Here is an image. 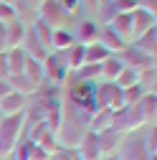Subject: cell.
I'll list each match as a JSON object with an SVG mask.
<instances>
[{"mask_svg": "<svg viewBox=\"0 0 157 160\" xmlns=\"http://www.w3.org/2000/svg\"><path fill=\"white\" fill-rule=\"evenodd\" d=\"M117 13H132L137 8V0H112Z\"/></svg>", "mask_w": 157, "mask_h": 160, "instance_id": "33", "label": "cell"}, {"mask_svg": "<svg viewBox=\"0 0 157 160\" xmlns=\"http://www.w3.org/2000/svg\"><path fill=\"white\" fill-rule=\"evenodd\" d=\"M96 104H99V109L119 112L124 107V94L114 82H104V84L96 87Z\"/></svg>", "mask_w": 157, "mask_h": 160, "instance_id": "3", "label": "cell"}, {"mask_svg": "<svg viewBox=\"0 0 157 160\" xmlns=\"http://www.w3.org/2000/svg\"><path fill=\"white\" fill-rule=\"evenodd\" d=\"M114 84H117V87H119V89L124 92V89H129V87H134V84H140V74L124 66V69H122L119 74H117V79H114Z\"/></svg>", "mask_w": 157, "mask_h": 160, "instance_id": "27", "label": "cell"}, {"mask_svg": "<svg viewBox=\"0 0 157 160\" xmlns=\"http://www.w3.org/2000/svg\"><path fill=\"white\" fill-rule=\"evenodd\" d=\"M132 48H137V51H142L145 56H150V58H155V51H157V28H152V31H147V33H142L137 41H132L129 43Z\"/></svg>", "mask_w": 157, "mask_h": 160, "instance_id": "19", "label": "cell"}, {"mask_svg": "<svg viewBox=\"0 0 157 160\" xmlns=\"http://www.w3.org/2000/svg\"><path fill=\"white\" fill-rule=\"evenodd\" d=\"M71 102L76 109H81L91 117L99 109V104H96V84L94 82H76L71 87Z\"/></svg>", "mask_w": 157, "mask_h": 160, "instance_id": "2", "label": "cell"}, {"mask_svg": "<svg viewBox=\"0 0 157 160\" xmlns=\"http://www.w3.org/2000/svg\"><path fill=\"white\" fill-rule=\"evenodd\" d=\"M150 160H157V158H150Z\"/></svg>", "mask_w": 157, "mask_h": 160, "instance_id": "42", "label": "cell"}, {"mask_svg": "<svg viewBox=\"0 0 157 160\" xmlns=\"http://www.w3.org/2000/svg\"><path fill=\"white\" fill-rule=\"evenodd\" d=\"M117 36H119L122 38V41L129 46L132 43V23H129V13H117L114 18H112V21L107 23Z\"/></svg>", "mask_w": 157, "mask_h": 160, "instance_id": "14", "label": "cell"}, {"mask_svg": "<svg viewBox=\"0 0 157 160\" xmlns=\"http://www.w3.org/2000/svg\"><path fill=\"white\" fill-rule=\"evenodd\" d=\"M51 160H76V155H71L69 150H58V152L51 155Z\"/></svg>", "mask_w": 157, "mask_h": 160, "instance_id": "36", "label": "cell"}, {"mask_svg": "<svg viewBox=\"0 0 157 160\" xmlns=\"http://www.w3.org/2000/svg\"><path fill=\"white\" fill-rule=\"evenodd\" d=\"M99 43H102L112 56H114V53H122V51L127 48V43H124L109 26H99Z\"/></svg>", "mask_w": 157, "mask_h": 160, "instance_id": "13", "label": "cell"}, {"mask_svg": "<svg viewBox=\"0 0 157 160\" xmlns=\"http://www.w3.org/2000/svg\"><path fill=\"white\" fill-rule=\"evenodd\" d=\"M99 69H102V79H107V82H114L117 74L124 69V64L119 61V56H109V58H104V61L99 64Z\"/></svg>", "mask_w": 157, "mask_h": 160, "instance_id": "25", "label": "cell"}, {"mask_svg": "<svg viewBox=\"0 0 157 160\" xmlns=\"http://www.w3.org/2000/svg\"><path fill=\"white\" fill-rule=\"evenodd\" d=\"M38 21L56 31V28H66L69 15L58 5V0H41V5H38Z\"/></svg>", "mask_w": 157, "mask_h": 160, "instance_id": "5", "label": "cell"}, {"mask_svg": "<svg viewBox=\"0 0 157 160\" xmlns=\"http://www.w3.org/2000/svg\"><path fill=\"white\" fill-rule=\"evenodd\" d=\"M119 160H150L145 145H142V137L137 140H127V142L122 145V155H117Z\"/></svg>", "mask_w": 157, "mask_h": 160, "instance_id": "15", "label": "cell"}, {"mask_svg": "<svg viewBox=\"0 0 157 160\" xmlns=\"http://www.w3.org/2000/svg\"><path fill=\"white\" fill-rule=\"evenodd\" d=\"M0 3H8V5H15L18 8V0H0Z\"/></svg>", "mask_w": 157, "mask_h": 160, "instance_id": "41", "label": "cell"}, {"mask_svg": "<svg viewBox=\"0 0 157 160\" xmlns=\"http://www.w3.org/2000/svg\"><path fill=\"white\" fill-rule=\"evenodd\" d=\"M5 64H8V79L10 76H21L23 74V64H26L23 48H5Z\"/></svg>", "mask_w": 157, "mask_h": 160, "instance_id": "20", "label": "cell"}, {"mask_svg": "<svg viewBox=\"0 0 157 160\" xmlns=\"http://www.w3.org/2000/svg\"><path fill=\"white\" fill-rule=\"evenodd\" d=\"M5 51V26L0 23V53Z\"/></svg>", "mask_w": 157, "mask_h": 160, "instance_id": "39", "label": "cell"}, {"mask_svg": "<svg viewBox=\"0 0 157 160\" xmlns=\"http://www.w3.org/2000/svg\"><path fill=\"white\" fill-rule=\"evenodd\" d=\"M26 130V114H10L0 119V158H8L21 142Z\"/></svg>", "mask_w": 157, "mask_h": 160, "instance_id": "1", "label": "cell"}, {"mask_svg": "<svg viewBox=\"0 0 157 160\" xmlns=\"http://www.w3.org/2000/svg\"><path fill=\"white\" fill-rule=\"evenodd\" d=\"M134 107H137V112H140V117H142L145 125H155V114H157V94H145Z\"/></svg>", "mask_w": 157, "mask_h": 160, "instance_id": "16", "label": "cell"}, {"mask_svg": "<svg viewBox=\"0 0 157 160\" xmlns=\"http://www.w3.org/2000/svg\"><path fill=\"white\" fill-rule=\"evenodd\" d=\"M142 145H145V150H147L150 158H157V130H155V125L147 127V132L142 137Z\"/></svg>", "mask_w": 157, "mask_h": 160, "instance_id": "29", "label": "cell"}, {"mask_svg": "<svg viewBox=\"0 0 157 160\" xmlns=\"http://www.w3.org/2000/svg\"><path fill=\"white\" fill-rule=\"evenodd\" d=\"M26 107H28V97L15 94V92H10L8 97L0 99V114H3V117H10V114H23V112H26Z\"/></svg>", "mask_w": 157, "mask_h": 160, "instance_id": "10", "label": "cell"}, {"mask_svg": "<svg viewBox=\"0 0 157 160\" xmlns=\"http://www.w3.org/2000/svg\"><path fill=\"white\" fill-rule=\"evenodd\" d=\"M61 53H64V61H66L69 71H76L78 66H84V46L81 43H74L71 48H66Z\"/></svg>", "mask_w": 157, "mask_h": 160, "instance_id": "23", "label": "cell"}, {"mask_svg": "<svg viewBox=\"0 0 157 160\" xmlns=\"http://www.w3.org/2000/svg\"><path fill=\"white\" fill-rule=\"evenodd\" d=\"M119 61H122V64H124L127 69L137 71V74H142L145 69H152V66H155V58L145 56L142 51H137V48H132V46H127V48L122 51V56H119Z\"/></svg>", "mask_w": 157, "mask_h": 160, "instance_id": "7", "label": "cell"}, {"mask_svg": "<svg viewBox=\"0 0 157 160\" xmlns=\"http://www.w3.org/2000/svg\"><path fill=\"white\" fill-rule=\"evenodd\" d=\"M112 53L96 41V43H91V46H84V64H102L104 58H109Z\"/></svg>", "mask_w": 157, "mask_h": 160, "instance_id": "24", "label": "cell"}, {"mask_svg": "<svg viewBox=\"0 0 157 160\" xmlns=\"http://www.w3.org/2000/svg\"><path fill=\"white\" fill-rule=\"evenodd\" d=\"M114 15H117L114 3H112V0H102V5H99V21H102V26H107Z\"/></svg>", "mask_w": 157, "mask_h": 160, "instance_id": "31", "label": "cell"}, {"mask_svg": "<svg viewBox=\"0 0 157 160\" xmlns=\"http://www.w3.org/2000/svg\"><path fill=\"white\" fill-rule=\"evenodd\" d=\"M0 79H8V64H5V51L0 53Z\"/></svg>", "mask_w": 157, "mask_h": 160, "instance_id": "37", "label": "cell"}, {"mask_svg": "<svg viewBox=\"0 0 157 160\" xmlns=\"http://www.w3.org/2000/svg\"><path fill=\"white\" fill-rule=\"evenodd\" d=\"M26 31H28V26L21 21V18L10 21L5 26V48H21L23 38H26Z\"/></svg>", "mask_w": 157, "mask_h": 160, "instance_id": "12", "label": "cell"}, {"mask_svg": "<svg viewBox=\"0 0 157 160\" xmlns=\"http://www.w3.org/2000/svg\"><path fill=\"white\" fill-rule=\"evenodd\" d=\"M102 158V150H99V140H96L94 132H84L81 140L76 145V160H99Z\"/></svg>", "mask_w": 157, "mask_h": 160, "instance_id": "8", "label": "cell"}, {"mask_svg": "<svg viewBox=\"0 0 157 160\" xmlns=\"http://www.w3.org/2000/svg\"><path fill=\"white\" fill-rule=\"evenodd\" d=\"M8 84H10V89H13L15 94H23V97H28V94H36V92H38V89L28 82V79L23 76V74H21V76H10V79H8Z\"/></svg>", "mask_w": 157, "mask_h": 160, "instance_id": "26", "label": "cell"}, {"mask_svg": "<svg viewBox=\"0 0 157 160\" xmlns=\"http://www.w3.org/2000/svg\"><path fill=\"white\" fill-rule=\"evenodd\" d=\"M21 48H23V53H26L28 58H36V61H43V58L51 53V51H46V48H43V43L36 38L33 28H28V31H26V38H23Z\"/></svg>", "mask_w": 157, "mask_h": 160, "instance_id": "11", "label": "cell"}, {"mask_svg": "<svg viewBox=\"0 0 157 160\" xmlns=\"http://www.w3.org/2000/svg\"><path fill=\"white\" fill-rule=\"evenodd\" d=\"M122 137H124V135H119L117 130H104V132H99V135H96V140H99V150H102V155L117 150V148L122 145Z\"/></svg>", "mask_w": 157, "mask_h": 160, "instance_id": "21", "label": "cell"}, {"mask_svg": "<svg viewBox=\"0 0 157 160\" xmlns=\"http://www.w3.org/2000/svg\"><path fill=\"white\" fill-rule=\"evenodd\" d=\"M76 43V36L69 31V28H56L53 36H51V48L53 51H66Z\"/></svg>", "mask_w": 157, "mask_h": 160, "instance_id": "22", "label": "cell"}, {"mask_svg": "<svg viewBox=\"0 0 157 160\" xmlns=\"http://www.w3.org/2000/svg\"><path fill=\"white\" fill-rule=\"evenodd\" d=\"M99 160H119V158H117V155H114V152H112V155H102V158H99Z\"/></svg>", "mask_w": 157, "mask_h": 160, "instance_id": "40", "label": "cell"}, {"mask_svg": "<svg viewBox=\"0 0 157 160\" xmlns=\"http://www.w3.org/2000/svg\"><path fill=\"white\" fill-rule=\"evenodd\" d=\"M129 23H132V41H137L142 33L157 28V26H155V15H150V13L140 10V8H134V10L129 13Z\"/></svg>", "mask_w": 157, "mask_h": 160, "instance_id": "9", "label": "cell"}, {"mask_svg": "<svg viewBox=\"0 0 157 160\" xmlns=\"http://www.w3.org/2000/svg\"><path fill=\"white\" fill-rule=\"evenodd\" d=\"M13 89H10V84H8V79H0V99L3 97H8Z\"/></svg>", "mask_w": 157, "mask_h": 160, "instance_id": "38", "label": "cell"}, {"mask_svg": "<svg viewBox=\"0 0 157 160\" xmlns=\"http://www.w3.org/2000/svg\"><path fill=\"white\" fill-rule=\"evenodd\" d=\"M137 8L157 18V0H137Z\"/></svg>", "mask_w": 157, "mask_h": 160, "instance_id": "34", "label": "cell"}, {"mask_svg": "<svg viewBox=\"0 0 157 160\" xmlns=\"http://www.w3.org/2000/svg\"><path fill=\"white\" fill-rule=\"evenodd\" d=\"M122 94H124V107H134V104L140 102V99H142V97H145L147 92H145V89H142L140 84H134V87H129V89H124Z\"/></svg>", "mask_w": 157, "mask_h": 160, "instance_id": "30", "label": "cell"}, {"mask_svg": "<svg viewBox=\"0 0 157 160\" xmlns=\"http://www.w3.org/2000/svg\"><path fill=\"white\" fill-rule=\"evenodd\" d=\"M23 76L28 79V82H31L36 89H41V84L46 82V76H43V64H41V61H36V58H28V56H26Z\"/></svg>", "mask_w": 157, "mask_h": 160, "instance_id": "18", "label": "cell"}, {"mask_svg": "<svg viewBox=\"0 0 157 160\" xmlns=\"http://www.w3.org/2000/svg\"><path fill=\"white\" fill-rule=\"evenodd\" d=\"M18 18V8L15 5H8V3H0V23L8 26L10 21H15Z\"/></svg>", "mask_w": 157, "mask_h": 160, "instance_id": "32", "label": "cell"}, {"mask_svg": "<svg viewBox=\"0 0 157 160\" xmlns=\"http://www.w3.org/2000/svg\"><path fill=\"white\" fill-rule=\"evenodd\" d=\"M31 28H33L36 38H38V41L43 43V48H46V51H53V48H51V36H53V28H48L46 23H41L38 18H36V23H33Z\"/></svg>", "mask_w": 157, "mask_h": 160, "instance_id": "28", "label": "cell"}, {"mask_svg": "<svg viewBox=\"0 0 157 160\" xmlns=\"http://www.w3.org/2000/svg\"><path fill=\"white\" fill-rule=\"evenodd\" d=\"M58 5L64 8V13H66V15H71L78 5H81V0H58Z\"/></svg>", "mask_w": 157, "mask_h": 160, "instance_id": "35", "label": "cell"}, {"mask_svg": "<svg viewBox=\"0 0 157 160\" xmlns=\"http://www.w3.org/2000/svg\"><path fill=\"white\" fill-rule=\"evenodd\" d=\"M74 36H76V43H81V46H91V43L99 41V23H94V21H84Z\"/></svg>", "mask_w": 157, "mask_h": 160, "instance_id": "17", "label": "cell"}, {"mask_svg": "<svg viewBox=\"0 0 157 160\" xmlns=\"http://www.w3.org/2000/svg\"><path fill=\"white\" fill-rule=\"evenodd\" d=\"M0 119H3V114H0Z\"/></svg>", "mask_w": 157, "mask_h": 160, "instance_id": "43", "label": "cell"}, {"mask_svg": "<svg viewBox=\"0 0 157 160\" xmlns=\"http://www.w3.org/2000/svg\"><path fill=\"white\" fill-rule=\"evenodd\" d=\"M145 122L140 112H137V107H122L119 112H114V122H112V130H117L119 135H127V132H134L140 130Z\"/></svg>", "mask_w": 157, "mask_h": 160, "instance_id": "6", "label": "cell"}, {"mask_svg": "<svg viewBox=\"0 0 157 160\" xmlns=\"http://www.w3.org/2000/svg\"><path fill=\"white\" fill-rule=\"evenodd\" d=\"M43 76L48 79L51 84H64L66 79H69V66H66V61H64V53L61 51H51L46 58H43Z\"/></svg>", "mask_w": 157, "mask_h": 160, "instance_id": "4", "label": "cell"}]
</instances>
